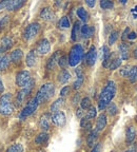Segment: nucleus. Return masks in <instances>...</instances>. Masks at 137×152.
Here are the masks:
<instances>
[{
    "label": "nucleus",
    "mask_w": 137,
    "mask_h": 152,
    "mask_svg": "<svg viewBox=\"0 0 137 152\" xmlns=\"http://www.w3.org/2000/svg\"><path fill=\"white\" fill-rule=\"evenodd\" d=\"M116 94V85L113 80H109L104 86V88L99 94V99H98V109L104 110Z\"/></svg>",
    "instance_id": "obj_1"
},
{
    "label": "nucleus",
    "mask_w": 137,
    "mask_h": 152,
    "mask_svg": "<svg viewBox=\"0 0 137 152\" xmlns=\"http://www.w3.org/2000/svg\"><path fill=\"white\" fill-rule=\"evenodd\" d=\"M54 93H55L54 85L52 83H47L40 87V89L38 90L37 94H36L35 98L39 102V104H41L50 99L53 95H54Z\"/></svg>",
    "instance_id": "obj_2"
},
{
    "label": "nucleus",
    "mask_w": 137,
    "mask_h": 152,
    "mask_svg": "<svg viewBox=\"0 0 137 152\" xmlns=\"http://www.w3.org/2000/svg\"><path fill=\"white\" fill-rule=\"evenodd\" d=\"M83 58V48L80 45H75L71 48L68 53V64L71 66H76Z\"/></svg>",
    "instance_id": "obj_3"
},
{
    "label": "nucleus",
    "mask_w": 137,
    "mask_h": 152,
    "mask_svg": "<svg viewBox=\"0 0 137 152\" xmlns=\"http://www.w3.org/2000/svg\"><path fill=\"white\" fill-rule=\"evenodd\" d=\"M11 94L5 93L0 96V114L2 115H11L14 112L15 106L11 102Z\"/></svg>",
    "instance_id": "obj_4"
},
{
    "label": "nucleus",
    "mask_w": 137,
    "mask_h": 152,
    "mask_svg": "<svg viewBox=\"0 0 137 152\" xmlns=\"http://www.w3.org/2000/svg\"><path fill=\"white\" fill-rule=\"evenodd\" d=\"M38 107H39V102H37V99H36L35 97H33L28 104H26V107L21 110V112H20V114H19V118L22 119V121L26 119V117L32 115V114L37 110Z\"/></svg>",
    "instance_id": "obj_5"
},
{
    "label": "nucleus",
    "mask_w": 137,
    "mask_h": 152,
    "mask_svg": "<svg viewBox=\"0 0 137 152\" xmlns=\"http://www.w3.org/2000/svg\"><path fill=\"white\" fill-rule=\"evenodd\" d=\"M34 83H35V81H34L33 79H31V81H30L24 88H22L21 90L17 93L16 98H15V104H16L17 107L20 106V104L23 102V100L26 98V96L32 92V90H33V88H34Z\"/></svg>",
    "instance_id": "obj_6"
},
{
    "label": "nucleus",
    "mask_w": 137,
    "mask_h": 152,
    "mask_svg": "<svg viewBox=\"0 0 137 152\" xmlns=\"http://www.w3.org/2000/svg\"><path fill=\"white\" fill-rule=\"evenodd\" d=\"M40 31V24L38 22H32L30 23L28 26L26 28L23 32V39L26 41H30L32 40L33 38L36 37L38 33Z\"/></svg>",
    "instance_id": "obj_7"
},
{
    "label": "nucleus",
    "mask_w": 137,
    "mask_h": 152,
    "mask_svg": "<svg viewBox=\"0 0 137 152\" xmlns=\"http://www.w3.org/2000/svg\"><path fill=\"white\" fill-rule=\"evenodd\" d=\"M31 73L28 71H20L16 75V85L19 88H24L30 81H31Z\"/></svg>",
    "instance_id": "obj_8"
},
{
    "label": "nucleus",
    "mask_w": 137,
    "mask_h": 152,
    "mask_svg": "<svg viewBox=\"0 0 137 152\" xmlns=\"http://www.w3.org/2000/svg\"><path fill=\"white\" fill-rule=\"evenodd\" d=\"M51 121L52 123L54 124L55 126L57 127H63L66 123V116L64 112L62 111H57L55 113L52 114V116H51Z\"/></svg>",
    "instance_id": "obj_9"
},
{
    "label": "nucleus",
    "mask_w": 137,
    "mask_h": 152,
    "mask_svg": "<svg viewBox=\"0 0 137 152\" xmlns=\"http://www.w3.org/2000/svg\"><path fill=\"white\" fill-rule=\"evenodd\" d=\"M50 50H51V43L47 38L41 39V40L38 42L37 48H36V52L40 55L47 54V53L50 52Z\"/></svg>",
    "instance_id": "obj_10"
},
{
    "label": "nucleus",
    "mask_w": 137,
    "mask_h": 152,
    "mask_svg": "<svg viewBox=\"0 0 137 152\" xmlns=\"http://www.w3.org/2000/svg\"><path fill=\"white\" fill-rule=\"evenodd\" d=\"M96 60H97V51H96V48L94 45L89 49L87 51V55H85V62L89 66H93L95 64H96Z\"/></svg>",
    "instance_id": "obj_11"
},
{
    "label": "nucleus",
    "mask_w": 137,
    "mask_h": 152,
    "mask_svg": "<svg viewBox=\"0 0 137 152\" xmlns=\"http://www.w3.org/2000/svg\"><path fill=\"white\" fill-rule=\"evenodd\" d=\"M75 72H76V75H77V78H76V80L73 83V89L74 90H78V89L81 88V86H82V83H83L85 74H83L81 68H76Z\"/></svg>",
    "instance_id": "obj_12"
},
{
    "label": "nucleus",
    "mask_w": 137,
    "mask_h": 152,
    "mask_svg": "<svg viewBox=\"0 0 137 152\" xmlns=\"http://www.w3.org/2000/svg\"><path fill=\"white\" fill-rule=\"evenodd\" d=\"M136 128L134 126H129L128 128L125 129V142L128 145H131L133 144L136 138Z\"/></svg>",
    "instance_id": "obj_13"
},
{
    "label": "nucleus",
    "mask_w": 137,
    "mask_h": 152,
    "mask_svg": "<svg viewBox=\"0 0 137 152\" xmlns=\"http://www.w3.org/2000/svg\"><path fill=\"white\" fill-rule=\"evenodd\" d=\"M51 115L49 113H43L40 116V119H39V126L42 129L44 132H47L49 129H50L51 126Z\"/></svg>",
    "instance_id": "obj_14"
},
{
    "label": "nucleus",
    "mask_w": 137,
    "mask_h": 152,
    "mask_svg": "<svg viewBox=\"0 0 137 152\" xmlns=\"http://www.w3.org/2000/svg\"><path fill=\"white\" fill-rule=\"evenodd\" d=\"M39 15H40V18L43 19V20H45V21H52V20H54V18H55L54 11L49 7H43V9L40 11V14Z\"/></svg>",
    "instance_id": "obj_15"
},
{
    "label": "nucleus",
    "mask_w": 137,
    "mask_h": 152,
    "mask_svg": "<svg viewBox=\"0 0 137 152\" xmlns=\"http://www.w3.org/2000/svg\"><path fill=\"white\" fill-rule=\"evenodd\" d=\"M106 124H108L106 115L104 113L99 114V116L97 117V121H96V130L98 131V132L103 131L104 128L106 127Z\"/></svg>",
    "instance_id": "obj_16"
},
{
    "label": "nucleus",
    "mask_w": 137,
    "mask_h": 152,
    "mask_svg": "<svg viewBox=\"0 0 137 152\" xmlns=\"http://www.w3.org/2000/svg\"><path fill=\"white\" fill-rule=\"evenodd\" d=\"M60 58V51H56L52 56L49 58L47 62V70H53L57 64H58V59Z\"/></svg>",
    "instance_id": "obj_17"
},
{
    "label": "nucleus",
    "mask_w": 137,
    "mask_h": 152,
    "mask_svg": "<svg viewBox=\"0 0 137 152\" xmlns=\"http://www.w3.org/2000/svg\"><path fill=\"white\" fill-rule=\"evenodd\" d=\"M119 53H120L121 60H128L130 58V47L125 42L119 45Z\"/></svg>",
    "instance_id": "obj_18"
},
{
    "label": "nucleus",
    "mask_w": 137,
    "mask_h": 152,
    "mask_svg": "<svg viewBox=\"0 0 137 152\" xmlns=\"http://www.w3.org/2000/svg\"><path fill=\"white\" fill-rule=\"evenodd\" d=\"M24 3H26L24 0H14V1L7 0V4L5 9L7 11H17V10H19L21 7H23Z\"/></svg>",
    "instance_id": "obj_19"
},
{
    "label": "nucleus",
    "mask_w": 137,
    "mask_h": 152,
    "mask_svg": "<svg viewBox=\"0 0 137 152\" xmlns=\"http://www.w3.org/2000/svg\"><path fill=\"white\" fill-rule=\"evenodd\" d=\"M36 61H37V52L35 50H31L28 52V54L26 55V66L32 68V66H35Z\"/></svg>",
    "instance_id": "obj_20"
},
{
    "label": "nucleus",
    "mask_w": 137,
    "mask_h": 152,
    "mask_svg": "<svg viewBox=\"0 0 137 152\" xmlns=\"http://www.w3.org/2000/svg\"><path fill=\"white\" fill-rule=\"evenodd\" d=\"M22 57H23V51L21 49H16V50H14L9 54L11 61L14 62V64H18V62L21 61Z\"/></svg>",
    "instance_id": "obj_21"
},
{
    "label": "nucleus",
    "mask_w": 137,
    "mask_h": 152,
    "mask_svg": "<svg viewBox=\"0 0 137 152\" xmlns=\"http://www.w3.org/2000/svg\"><path fill=\"white\" fill-rule=\"evenodd\" d=\"M98 134H99V132L96 129H93V130L90 131V133H89V135L87 137V145L89 147H94L95 146V142H96L97 137H98Z\"/></svg>",
    "instance_id": "obj_22"
},
{
    "label": "nucleus",
    "mask_w": 137,
    "mask_h": 152,
    "mask_svg": "<svg viewBox=\"0 0 137 152\" xmlns=\"http://www.w3.org/2000/svg\"><path fill=\"white\" fill-rule=\"evenodd\" d=\"M80 34L83 38H90L94 35V28L91 26H87V24H83L81 26Z\"/></svg>",
    "instance_id": "obj_23"
},
{
    "label": "nucleus",
    "mask_w": 137,
    "mask_h": 152,
    "mask_svg": "<svg viewBox=\"0 0 137 152\" xmlns=\"http://www.w3.org/2000/svg\"><path fill=\"white\" fill-rule=\"evenodd\" d=\"M49 138H50L49 133L43 131V132L39 133V134L35 137V144L36 145H44V144L47 142Z\"/></svg>",
    "instance_id": "obj_24"
},
{
    "label": "nucleus",
    "mask_w": 137,
    "mask_h": 152,
    "mask_svg": "<svg viewBox=\"0 0 137 152\" xmlns=\"http://www.w3.org/2000/svg\"><path fill=\"white\" fill-rule=\"evenodd\" d=\"M63 104H64V98L63 97L57 98V99L55 100L52 104H51L50 111L52 112V113H55V112H57V111H60V108L63 106Z\"/></svg>",
    "instance_id": "obj_25"
},
{
    "label": "nucleus",
    "mask_w": 137,
    "mask_h": 152,
    "mask_svg": "<svg viewBox=\"0 0 137 152\" xmlns=\"http://www.w3.org/2000/svg\"><path fill=\"white\" fill-rule=\"evenodd\" d=\"M70 78H71V74L68 73V71L66 69L61 70V72L58 74V81L60 83H66L70 80Z\"/></svg>",
    "instance_id": "obj_26"
},
{
    "label": "nucleus",
    "mask_w": 137,
    "mask_h": 152,
    "mask_svg": "<svg viewBox=\"0 0 137 152\" xmlns=\"http://www.w3.org/2000/svg\"><path fill=\"white\" fill-rule=\"evenodd\" d=\"M80 30H81V26H80V22L79 21H76L74 23V26L72 28V34H71V39L73 41H76L78 38V35L80 33Z\"/></svg>",
    "instance_id": "obj_27"
},
{
    "label": "nucleus",
    "mask_w": 137,
    "mask_h": 152,
    "mask_svg": "<svg viewBox=\"0 0 137 152\" xmlns=\"http://www.w3.org/2000/svg\"><path fill=\"white\" fill-rule=\"evenodd\" d=\"M12 45H13V39L11 37H9V36L2 38L0 40V47L2 48V49H4L5 51L9 50L12 48Z\"/></svg>",
    "instance_id": "obj_28"
},
{
    "label": "nucleus",
    "mask_w": 137,
    "mask_h": 152,
    "mask_svg": "<svg viewBox=\"0 0 137 152\" xmlns=\"http://www.w3.org/2000/svg\"><path fill=\"white\" fill-rule=\"evenodd\" d=\"M76 13H77V16L79 17V19H80L81 21H83V22L87 21V19H89V14H87V12L85 11V7H78Z\"/></svg>",
    "instance_id": "obj_29"
},
{
    "label": "nucleus",
    "mask_w": 137,
    "mask_h": 152,
    "mask_svg": "<svg viewBox=\"0 0 137 152\" xmlns=\"http://www.w3.org/2000/svg\"><path fill=\"white\" fill-rule=\"evenodd\" d=\"M111 55H112V53H111V51H110L109 48H108V45H103V47L101 48V50H100V53H99L100 59L104 60V59H106V58H109Z\"/></svg>",
    "instance_id": "obj_30"
},
{
    "label": "nucleus",
    "mask_w": 137,
    "mask_h": 152,
    "mask_svg": "<svg viewBox=\"0 0 137 152\" xmlns=\"http://www.w3.org/2000/svg\"><path fill=\"white\" fill-rule=\"evenodd\" d=\"M128 78L131 83H137V66H133L132 68H131V71H130Z\"/></svg>",
    "instance_id": "obj_31"
},
{
    "label": "nucleus",
    "mask_w": 137,
    "mask_h": 152,
    "mask_svg": "<svg viewBox=\"0 0 137 152\" xmlns=\"http://www.w3.org/2000/svg\"><path fill=\"white\" fill-rule=\"evenodd\" d=\"M58 28H70V20H68V18L66 16H63L61 17V18L59 19V21H58Z\"/></svg>",
    "instance_id": "obj_32"
},
{
    "label": "nucleus",
    "mask_w": 137,
    "mask_h": 152,
    "mask_svg": "<svg viewBox=\"0 0 137 152\" xmlns=\"http://www.w3.org/2000/svg\"><path fill=\"white\" fill-rule=\"evenodd\" d=\"M92 107V102H91V98L90 97H83L80 100V108L82 110H89Z\"/></svg>",
    "instance_id": "obj_33"
},
{
    "label": "nucleus",
    "mask_w": 137,
    "mask_h": 152,
    "mask_svg": "<svg viewBox=\"0 0 137 152\" xmlns=\"http://www.w3.org/2000/svg\"><path fill=\"white\" fill-rule=\"evenodd\" d=\"M80 127L83 129H87V130H91V128H92V124H91L90 119L87 118V115L80 119Z\"/></svg>",
    "instance_id": "obj_34"
},
{
    "label": "nucleus",
    "mask_w": 137,
    "mask_h": 152,
    "mask_svg": "<svg viewBox=\"0 0 137 152\" xmlns=\"http://www.w3.org/2000/svg\"><path fill=\"white\" fill-rule=\"evenodd\" d=\"M108 109V113L111 115V116H114L116 114L118 113V107H117V104H114V102H110L109 106L106 107Z\"/></svg>",
    "instance_id": "obj_35"
},
{
    "label": "nucleus",
    "mask_w": 137,
    "mask_h": 152,
    "mask_svg": "<svg viewBox=\"0 0 137 152\" xmlns=\"http://www.w3.org/2000/svg\"><path fill=\"white\" fill-rule=\"evenodd\" d=\"M23 146L21 144H14V145L9 146L5 152H23Z\"/></svg>",
    "instance_id": "obj_36"
},
{
    "label": "nucleus",
    "mask_w": 137,
    "mask_h": 152,
    "mask_svg": "<svg viewBox=\"0 0 137 152\" xmlns=\"http://www.w3.org/2000/svg\"><path fill=\"white\" fill-rule=\"evenodd\" d=\"M131 68H132V66H131L130 64H125V66H123L122 68L119 70V75H120L121 77H129Z\"/></svg>",
    "instance_id": "obj_37"
},
{
    "label": "nucleus",
    "mask_w": 137,
    "mask_h": 152,
    "mask_svg": "<svg viewBox=\"0 0 137 152\" xmlns=\"http://www.w3.org/2000/svg\"><path fill=\"white\" fill-rule=\"evenodd\" d=\"M119 37V32L118 31H113L109 35V45H113L114 43L117 41Z\"/></svg>",
    "instance_id": "obj_38"
},
{
    "label": "nucleus",
    "mask_w": 137,
    "mask_h": 152,
    "mask_svg": "<svg viewBox=\"0 0 137 152\" xmlns=\"http://www.w3.org/2000/svg\"><path fill=\"white\" fill-rule=\"evenodd\" d=\"M100 7L102 10H111L114 7V2L110 0H102L100 1Z\"/></svg>",
    "instance_id": "obj_39"
},
{
    "label": "nucleus",
    "mask_w": 137,
    "mask_h": 152,
    "mask_svg": "<svg viewBox=\"0 0 137 152\" xmlns=\"http://www.w3.org/2000/svg\"><path fill=\"white\" fill-rule=\"evenodd\" d=\"M120 64H121V59H120V58H114V59H112L111 64H110L109 69L110 70L118 69L119 66H120Z\"/></svg>",
    "instance_id": "obj_40"
},
{
    "label": "nucleus",
    "mask_w": 137,
    "mask_h": 152,
    "mask_svg": "<svg viewBox=\"0 0 137 152\" xmlns=\"http://www.w3.org/2000/svg\"><path fill=\"white\" fill-rule=\"evenodd\" d=\"M68 64V56H66V55H62V56H60V58L58 59V66H60V68H62V70L66 68V66Z\"/></svg>",
    "instance_id": "obj_41"
},
{
    "label": "nucleus",
    "mask_w": 137,
    "mask_h": 152,
    "mask_svg": "<svg viewBox=\"0 0 137 152\" xmlns=\"http://www.w3.org/2000/svg\"><path fill=\"white\" fill-rule=\"evenodd\" d=\"M97 115V109L95 107H91L90 109L87 110V116L89 119H92V118H95Z\"/></svg>",
    "instance_id": "obj_42"
},
{
    "label": "nucleus",
    "mask_w": 137,
    "mask_h": 152,
    "mask_svg": "<svg viewBox=\"0 0 137 152\" xmlns=\"http://www.w3.org/2000/svg\"><path fill=\"white\" fill-rule=\"evenodd\" d=\"M9 17L7 15V16H4L1 20H0V30H3V28L7 26V22H9Z\"/></svg>",
    "instance_id": "obj_43"
},
{
    "label": "nucleus",
    "mask_w": 137,
    "mask_h": 152,
    "mask_svg": "<svg viewBox=\"0 0 137 152\" xmlns=\"http://www.w3.org/2000/svg\"><path fill=\"white\" fill-rule=\"evenodd\" d=\"M68 92H70V87L68 86H64L63 88L60 90V96L64 97V96H66L68 94Z\"/></svg>",
    "instance_id": "obj_44"
},
{
    "label": "nucleus",
    "mask_w": 137,
    "mask_h": 152,
    "mask_svg": "<svg viewBox=\"0 0 137 152\" xmlns=\"http://www.w3.org/2000/svg\"><path fill=\"white\" fill-rule=\"evenodd\" d=\"M90 152H101V144L100 142L95 144V146L92 148V150Z\"/></svg>",
    "instance_id": "obj_45"
},
{
    "label": "nucleus",
    "mask_w": 137,
    "mask_h": 152,
    "mask_svg": "<svg viewBox=\"0 0 137 152\" xmlns=\"http://www.w3.org/2000/svg\"><path fill=\"white\" fill-rule=\"evenodd\" d=\"M83 113H85V111H83L81 108H77V110H76V116H77L78 118H82Z\"/></svg>",
    "instance_id": "obj_46"
},
{
    "label": "nucleus",
    "mask_w": 137,
    "mask_h": 152,
    "mask_svg": "<svg viewBox=\"0 0 137 152\" xmlns=\"http://www.w3.org/2000/svg\"><path fill=\"white\" fill-rule=\"evenodd\" d=\"M136 37H137V34H136V32H130V33L128 34V36H127V38L128 39H130V40H132V39H136Z\"/></svg>",
    "instance_id": "obj_47"
},
{
    "label": "nucleus",
    "mask_w": 137,
    "mask_h": 152,
    "mask_svg": "<svg viewBox=\"0 0 137 152\" xmlns=\"http://www.w3.org/2000/svg\"><path fill=\"white\" fill-rule=\"evenodd\" d=\"M95 3H96L95 2V0H87V1H85V4H87L89 7H94Z\"/></svg>",
    "instance_id": "obj_48"
},
{
    "label": "nucleus",
    "mask_w": 137,
    "mask_h": 152,
    "mask_svg": "<svg viewBox=\"0 0 137 152\" xmlns=\"http://www.w3.org/2000/svg\"><path fill=\"white\" fill-rule=\"evenodd\" d=\"M130 33V30H129V28H125V31H123V33H122V39L125 40V38L128 36V34Z\"/></svg>",
    "instance_id": "obj_49"
},
{
    "label": "nucleus",
    "mask_w": 137,
    "mask_h": 152,
    "mask_svg": "<svg viewBox=\"0 0 137 152\" xmlns=\"http://www.w3.org/2000/svg\"><path fill=\"white\" fill-rule=\"evenodd\" d=\"M79 97H80V95H79V94L77 93V94L75 95V97L73 98V104H76L78 102V99H79Z\"/></svg>",
    "instance_id": "obj_50"
},
{
    "label": "nucleus",
    "mask_w": 137,
    "mask_h": 152,
    "mask_svg": "<svg viewBox=\"0 0 137 152\" xmlns=\"http://www.w3.org/2000/svg\"><path fill=\"white\" fill-rule=\"evenodd\" d=\"M3 91H4V86H3L2 80L0 79V94H1V93H3Z\"/></svg>",
    "instance_id": "obj_51"
},
{
    "label": "nucleus",
    "mask_w": 137,
    "mask_h": 152,
    "mask_svg": "<svg viewBox=\"0 0 137 152\" xmlns=\"http://www.w3.org/2000/svg\"><path fill=\"white\" fill-rule=\"evenodd\" d=\"M133 56H134V58H136L137 59V45L135 47L134 50H133Z\"/></svg>",
    "instance_id": "obj_52"
},
{
    "label": "nucleus",
    "mask_w": 137,
    "mask_h": 152,
    "mask_svg": "<svg viewBox=\"0 0 137 152\" xmlns=\"http://www.w3.org/2000/svg\"><path fill=\"white\" fill-rule=\"evenodd\" d=\"M131 12H132L133 14H134L135 12H137V5H136V7H134V9H132V10H131Z\"/></svg>",
    "instance_id": "obj_53"
},
{
    "label": "nucleus",
    "mask_w": 137,
    "mask_h": 152,
    "mask_svg": "<svg viewBox=\"0 0 137 152\" xmlns=\"http://www.w3.org/2000/svg\"><path fill=\"white\" fill-rule=\"evenodd\" d=\"M120 3H122V4H125V3H127V0H120Z\"/></svg>",
    "instance_id": "obj_54"
},
{
    "label": "nucleus",
    "mask_w": 137,
    "mask_h": 152,
    "mask_svg": "<svg viewBox=\"0 0 137 152\" xmlns=\"http://www.w3.org/2000/svg\"><path fill=\"white\" fill-rule=\"evenodd\" d=\"M125 152H133V151H131V150H127V151H125Z\"/></svg>",
    "instance_id": "obj_55"
}]
</instances>
